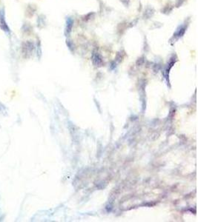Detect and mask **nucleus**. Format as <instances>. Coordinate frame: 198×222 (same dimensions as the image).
Wrapping results in <instances>:
<instances>
[{"label":"nucleus","mask_w":198,"mask_h":222,"mask_svg":"<svg viewBox=\"0 0 198 222\" xmlns=\"http://www.w3.org/2000/svg\"><path fill=\"white\" fill-rule=\"evenodd\" d=\"M187 29V26L186 24H183V25H179L178 27H177V30L175 31V32L174 33L173 36L171 39V41H173V42H176L180 39L181 37L183 36V35L185 34Z\"/></svg>","instance_id":"1"},{"label":"nucleus","mask_w":198,"mask_h":222,"mask_svg":"<svg viewBox=\"0 0 198 222\" xmlns=\"http://www.w3.org/2000/svg\"><path fill=\"white\" fill-rule=\"evenodd\" d=\"M0 27L7 34L11 35V29L5 21L4 10H0Z\"/></svg>","instance_id":"2"},{"label":"nucleus","mask_w":198,"mask_h":222,"mask_svg":"<svg viewBox=\"0 0 198 222\" xmlns=\"http://www.w3.org/2000/svg\"><path fill=\"white\" fill-rule=\"evenodd\" d=\"M74 25V20L71 17H67L65 22V36H69L71 34Z\"/></svg>","instance_id":"3"}]
</instances>
